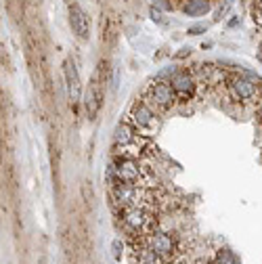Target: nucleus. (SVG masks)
Here are the masks:
<instances>
[{
	"label": "nucleus",
	"instance_id": "obj_10",
	"mask_svg": "<svg viewBox=\"0 0 262 264\" xmlns=\"http://www.w3.org/2000/svg\"><path fill=\"white\" fill-rule=\"evenodd\" d=\"M114 193L118 197V203L120 205H134L136 203V187L132 183H122L114 187Z\"/></svg>",
	"mask_w": 262,
	"mask_h": 264
},
{
	"label": "nucleus",
	"instance_id": "obj_12",
	"mask_svg": "<svg viewBox=\"0 0 262 264\" xmlns=\"http://www.w3.org/2000/svg\"><path fill=\"white\" fill-rule=\"evenodd\" d=\"M134 141V130L128 126V124H118V128L114 132V143L118 147H126Z\"/></svg>",
	"mask_w": 262,
	"mask_h": 264
},
{
	"label": "nucleus",
	"instance_id": "obj_18",
	"mask_svg": "<svg viewBox=\"0 0 262 264\" xmlns=\"http://www.w3.org/2000/svg\"><path fill=\"white\" fill-rule=\"evenodd\" d=\"M205 32V25H191L189 30H187V34L189 36H195V34H203Z\"/></svg>",
	"mask_w": 262,
	"mask_h": 264
},
{
	"label": "nucleus",
	"instance_id": "obj_19",
	"mask_svg": "<svg viewBox=\"0 0 262 264\" xmlns=\"http://www.w3.org/2000/svg\"><path fill=\"white\" fill-rule=\"evenodd\" d=\"M245 78L250 80V82H254V84H256V82H260V76L254 74V72H245Z\"/></svg>",
	"mask_w": 262,
	"mask_h": 264
},
{
	"label": "nucleus",
	"instance_id": "obj_5",
	"mask_svg": "<svg viewBox=\"0 0 262 264\" xmlns=\"http://www.w3.org/2000/svg\"><path fill=\"white\" fill-rule=\"evenodd\" d=\"M229 88L235 101H252L256 96V84L247 78H233Z\"/></svg>",
	"mask_w": 262,
	"mask_h": 264
},
{
	"label": "nucleus",
	"instance_id": "obj_14",
	"mask_svg": "<svg viewBox=\"0 0 262 264\" xmlns=\"http://www.w3.org/2000/svg\"><path fill=\"white\" fill-rule=\"evenodd\" d=\"M216 264H239V260L231 249H220L216 254Z\"/></svg>",
	"mask_w": 262,
	"mask_h": 264
},
{
	"label": "nucleus",
	"instance_id": "obj_7",
	"mask_svg": "<svg viewBox=\"0 0 262 264\" xmlns=\"http://www.w3.org/2000/svg\"><path fill=\"white\" fill-rule=\"evenodd\" d=\"M130 120L134 122V126L145 128V126H149V124L155 120L153 118V109H151L147 103H143V101H136L132 105V109H130Z\"/></svg>",
	"mask_w": 262,
	"mask_h": 264
},
{
	"label": "nucleus",
	"instance_id": "obj_20",
	"mask_svg": "<svg viewBox=\"0 0 262 264\" xmlns=\"http://www.w3.org/2000/svg\"><path fill=\"white\" fill-rule=\"evenodd\" d=\"M258 118L262 120V101H260V107H258Z\"/></svg>",
	"mask_w": 262,
	"mask_h": 264
},
{
	"label": "nucleus",
	"instance_id": "obj_6",
	"mask_svg": "<svg viewBox=\"0 0 262 264\" xmlns=\"http://www.w3.org/2000/svg\"><path fill=\"white\" fill-rule=\"evenodd\" d=\"M149 249L151 252H155L158 256H162V258H170L172 252H174V241L166 233H153L149 237Z\"/></svg>",
	"mask_w": 262,
	"mask_h": 264
},
{
	"label": "nucleus",
	"instance_id": "obj_17",
	"mask_svg": "<svg viewBox=\"0 0 262 264\" xmlns=\"http://www.w3.org/2000/svg\"><path fill=\"white\" fill-rule=\"evenodd\" d=\"M153 7H158L160 11H172V3L168 0H153Z\"/></svg>",
	"mask_w": 262,
	"mask_h": 264
},
{
	"label": "nucleus",
	"instance_id": "obj_4",
	"mask_svg": "<svg viewBox=\"0 0 262 264\" xmlns=\"http://www.w3.org/2000/svg\"><path fill=\"white\" fill-rule=\"evenodd\" d=\"M147 96H149L151 105H158L162 109H168L176 103L174 88L170 86V82H155V84H151L147 90Z\"/></svg>",
	"mask_w": 262,
	"mask_h": 264
},
{
	"label": "nucleus",
	"instance_id": "obj_8",
	"mask_svg": "<svg viewBox=\"0 0 262 264\" xmlns=\"http://www.w3.org/2000/svg\"><path fill=\"white\" fill-rule=\"evenodd\" d=\"M170 86L178 94H193V90H195V80H193V76L189 72H176L170 78Z\"/></svg>",
	"mask_w": 262,
	"mask_h": 264
},
{
	"label": "nucleus",
	"instance_id": "obj_2",
	"mask_svg": "<svg viewBox=\"0 0 262 264\" xmlns=\"http://www.w3.org/2000/svg\"><path fill=\"white\" fill-rule=\"evenodd\" d=\"M63 78H65V88H67V99H70L72 105L80 103L82 99V80L80 74L76 69V63L72 59L63 61Z\"/></svg>",
	"mask_w": 262,
	"mask_h": 264
},
{
	"label": "nucleus",
	"instance_id": "obj_9",
	"mask_svg": "<svg viewBox=\"0 0 262 264\" xmlns=\"http://www.w3.org/2000/svg\"><path fill=\"white\" fill-rule=\"evenodd\" d=\"M139 176H141V168L134 160H122L118 164V178L122 183H134Z\"/></svg>",
	"mask_w": 262,
	"mask_h": 264
},
{
	"label": "nucleus",
	"instance_id": "obj_1",
	"mask_svg": "<svg viewBox=\"0 0 262 264\" xmlns=\"http://www.w3.org/2000/svg\"><path fill=\"white\" fill-rule=\"evenodd\" d=\"M67 19H70V27L76 34V38L82 40V42H86V40L90 38V17H88V13L80 5L72 3L70 11H67Z\"/></svg>",
	"mask_w": 262,
	"mask_h": 264
},
{
	"label": "nucleus",
	"instance_id": "obj_15",
	"mask_svg": "<svg viewBox=\"0 0 262 264\" xmlns=\"http://www.w3.org/2000/svg\"><path fill=\"white\" fill-rule=\"evenodd\" d=\"M112 254H114V260H122V256H124V241L122 239H114L112 241Z\"/></svg>",
	"mask_w": 262,
	"mask_h": 264
},
{
	"label": "nucleus",
	"instance_id": "obj_11",
	"mask_svg": "<svg viewBox=\"0 0 262 264\" xmlns=\"http://www.w3.org/2000/svg\"><path fill=\"white\" fill-rule=\"evenodd\" d=\"M124 222H126V227L130 231H143L149 225V214L145 210H139V207H132L130 212H126Z\"/></svg>",
	"mask_w": 262,
	"mask_h": 264
},
{
	"label": "nucleus",
	"instance_id": "obj_13",
	"mask_svg": "<svg viewBox=\"0 0 262 264\" xmlns=\"http://www.w3.org/2000/svg\"><path fill=\"white\" fill-rule=\"evenodd\" d=\"M210 11V3L208 0H187L185 5V13L191 17H199V15H205Z\"/></svg>",
	"mask_w": 262,
	"mask_h": 264
},
{
	"label": "nucleus",
	"instance_id": "obj_16",
	"mask_svg": "<svg viewBox=\"0 0 262 264\" xmlns=\"http://www.w3.org/2000/svg\"><path fill=\"white\" fill-rule=\"evenodd\" d=\"M149 17H151V21H155V23H164V17H162V11L158 9V7H151L149 9Z\"/></svg>",
	"mask_w": 262,
	"mask_h": 264
},
{
	"label": "nucleus",
	"instance_id": "obj_3",
	"mask_svg": "<svg viewBox=\"0 0 262 264\" xmlns=\"http://www.w3.org/2000/svg\"><path fill=\"white\" fill-rule=\"evenodd\" d=\"M101 105H103V86H101L99 76H94L88 84V90L84 92V109H86L88 120H96Z\"/></svg>",
	"mask_w": 262,
	"mask_h": 264
}]
</instances>
